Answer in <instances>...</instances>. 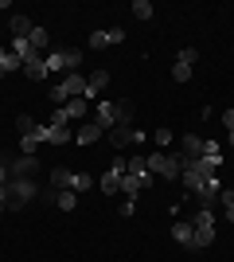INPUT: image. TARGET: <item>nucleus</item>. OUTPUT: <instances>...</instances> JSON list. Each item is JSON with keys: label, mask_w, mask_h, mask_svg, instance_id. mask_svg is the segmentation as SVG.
Returning a JSON list of instances; mask_svg holds the SVG:
<instances>
[{"label": "nucleus", "mask_w": 234, "mask_h": 262, "mask_svg": "<svg viewBox=\"0 0 234 262\" xmlns=\"http://www.w3.org/2000/svg\"><path fill=\"white\" fill-rule=\"evenodd\" d=\"M35 196H39V188H35L32 176H8V184H4V211L28 208Z\"/></svg>", "instance_id": "nucleus-1"}, {"label": "nucleus", "mask_w": 234, "mask_h": 262, "mask_svg": "<svg viewBox=\"0 0 234 262\" xmlns=\"http://www.w3.org/2000/svg\"><path fill=\"white\" fill-rule=\"evenodd\" d=\"M78 63H82V47H51V51L43 55L47 75H59V71H78Z\"/></svg>", "instance_id": "nucleus-2"}, {"label": "nucleus", "mask_w": 234, "mask_h": 262, "mask_svg": "<svg viewBox=\"0 0 234 262\" xmlns=\"http://www.w3.org/2000/svg\"><path fill=\"white\" fill-rule=\"evenodd\" d=\"M191 223H195V243H191V251L211 247V243H215V211H211V208H199Z\"/></svg>", "instance_id": "nucleus-3"}, {"label": "nucleus", "mask_w": 234, "mask_h": 262, "mask_svg": "<svg viewBox=\"0 0 234 262\" xmlns=\"http://www.w3.org/2000/svg\"><path fill=\"white\" fill-rule=\"evenodd\" d=\"M145 161H148V172H152V176L179 180V161H176V153H164V149H156V153H148Z\"/></svg>", "instance_id": "nucleus-4"}, {"label": "nucleus", "mask_w": 234, "mask_h": 262, "mask_svg": "<svg viewBox=\"0 0 234 262\" xmlns=\"http://www.w3.org/2000/svg\"><path fill=\"white\" fill-rule=\"evenodd\" d=\"M39 145H51V125H35L28 137H20V153L35 157V149H39Z\"/></svg>", "instance_id": "nucleus-5"}, {"label": "nucleus", "mask_w": 234, "mask_h": 262, "mask_svg": "<svg viewBox=\"0 0 234 262\" xmlns=\"http://www.w3.org/2000/svg\"><path fill=\"white\" fill-rule=\"evenodd\" d=\"M59 90L67 94V102L70 98H86V75H78V71H70L63 82H59Z\"/></svg>", "instance_id": "nucleus-6"}, {"label": "nucleus", "mask_w": 234, "mask_h": 262, "mask_svg": "<svg viewBox=\"0 0 234 262\" xmlns=\"http://www.w3.org/2000/svg\"><path fill=\"white\" fill-rule=\"evenodd\" d=\"M90 121H98L101 129L110 133L113 125H117V110H113V102H94V118Z\"/></svg>", "instance_id": "nucleus-7"}, {"label": "nucleus", "mask_w": 234, "mask_h": 262, "mask_svg": "<svg viewBox=\"0 0 234 262\" xmlns=\"http://www.w3.org/2000/svg\"><path fill=\"white\" fill-rule=\"evenodd\" d=\"M133 129H137V125H113L106 137L113 141V149H117V153H125V149H133Z\"/></svg>", "instance_id": "nucleus-8"}, {"label": "nucleus", "mask_w": 234, "mask_h": 262, "mask_svg": "<svg viewBox=\"0 0 234 262\" xmlns=\"http://www.w3.org/2000/svg\"><path fill=\"white\" fill-rule=\"evenodd\" d=\"M106 86H110V71H94V75L86 78V102H98Z\"/></svg>", "instance_id": "nucleus-9"}, {"label": "nucleus", "mask_w": 234, "mask_h": 262, "mask_svg": "<svg viewBox=\"0 0 234 262\" xmlns=\"http://www.w3.org/2000/svg\"><path fill=\"white\" fill-rule=\"evenodd\" d=\"M35 168H39V157H28V153H20L16 161L8 164V176H35Z\"/></svg>", "instance_id": "nucleus-10"}, {"label": "nucleus", "mask_w": 234, "mask_h": 262, "mask_svg": "<svg viewBox=\"0 0 234 262\" xmlns=\"http://www.w3.org/2000/svg\"><path fill=\"white\" fill-rule=\"evenodd\" d=\"M148 184H152V172H148V176H133V172H125V176H121V192H125V196H141Z\"/></svg>", "instance_id": "nucleus-11"}, {"label": "nucleus", "mask_w": 234, "mask_h": 262, "mask_svg": "<svg viewBox=\"0 0 234 262\" xmlns=\"http://www.w3.org/2000/svg\"><path fill=\"white\" fill-rule=\"evenodd\" d=\"M101 137H106V129H101L98 121H82V125H78V133H74L78 145H94V141H101Z\"/></svg>", "instance_id": "nucleus-12"}, {"label": "nucleus", "mask_w": 234, "mask_h": 262, "mask_svg": "<svg viewBox=\"0 0 234 262\" xmlns=\"http://www.w3.org/2000/svg\"><path fill=\"white\" fill-rule=\"evenodd\" d=\"M203 141L207 137H199V133H184L179 137V157H203Z\"/></svg>", "instance_id": "nucleus-13"}, {"label": "nucleus", "mask_w": 234, "mask_h": 262, "mask_svg": "<svg viewBox=\"0 0 234 262\" xmlns=\"http://www.w3.org/2000/svg\"><path fill=\"white\" fill-rule=\"evenodd\" d=\"M8 28H12V35H16V39H28V35L35 32L32 16H23V12H16V16H12V20H8Z\"/></svg>", "instance_id": "nucleus-14"}, {"label": "nucleus", "mask_w": 234, "mask_h": 262, "mask_svg": "<svg viewBox=\"0 0 234 262\" xmlns=\"http://www.w3.org/2000/svg\"><path fill=\"white\" fill-rule=\"evenodd\" d=\"M0 71H4V75H16V71H23V63L16 59L12 43H0Z\"/></svg>", "instance_id": "nucleus-15"}, {"label": "nucleus", "mask_w": 234, "mask_h": 262, "mask_svg": "<svg viewBox=\"0 0 234 262\" xmlns=\"http://www.w3.org/2000/svg\"><path fill=\"white\" fill-rule=\"evenodd\" d=\"M172 239H176L179 247H188V251H191V243H195V223H184V219H179L176 227H172Z\"/></svg>", "instance_id": "nucleus-16"}, {"label": "nucleus", "mask_w": 234, "mask_h": 262, "mask_svg": "<svg viewBox=\"0 0 234 262\" xmlns=\"http://www.w3.org/2000/svg\"><path fill=\"white\" fill-rule=\"evenodd\" d=\"M121 176H125V172L110 168V172H106V176L98 180V184H101V192H106V196H117V192H121Z\"/></svg>", "instance_id": "nucleus-17"}, {"label": "nucleus", "mask_w": 234, "mask_h": 262, "mask_svg": "<svg viewBox=\"0 0 234 262\" xmlns=\"http://www.w3.org/2000/svg\"><path fill=\"white\" fill-rule=\"evenodd\" d=\"M28 43H32L39 55H47V51H51V35H47V28H39V24H35V32L28 35Z\"/></svg>", "instance_id": "nucleus-18"}, {"label": "nucleus", "mask_w": 234, "mask_h": 262, "mask_svg": "<svg viewBox=\"0 0 234 262\" xmlns=\"http://www.w3.org/2000/svg\"><path fill=\"white\" fill-rule=\"evenodd\" d=\"M113 110H117V125H133V118H137V106H133L129 98L113 102Z\"/></svg>", "instance_id": "nucleus-19"}, {"label": "nucleus", "mask_w": 234, "mask_h": 262, "mask_svg": "<svg viewBox=\"0 0 234 262\" xmlns=\"http://www.w3.org/2000/svg\"><path fill=\"white\" fill-rule=\"evenodd\" d=\"M70 180H74V172H70V168H63V164H55V168H51V188H55V192L70 188Z\"/></svg>", "instance_id": "nucleus-20"}, {"label": "nucleus", "mask_w": 234, "mask_h": 262, "mask_svg": "<svg viewBox=\"0 0 234 262\" xmlns=\"http://www.w3.org/2000/svg\"><path fill=\"white\" fill-rule=\"evenodd\" d=\"M63 110H67V118H70V121H86V110H90V102H86V98H70Z\"/></svg>", "instance_id": "nucleus-21"}, {"label": "nucleus", "mask_w": 234, "mask_h": 262, "mask_svg": "<svg viewBox=\"0 0 234 262\" xmlns=\"http://www.w3.org/2000/svg\"><path fill=\"white\" fill-rule=\"evenodd\" d=\"M203 161H211L215 168L223 164V145L215 141V137H207V141H203Z\"/></svg>", "instance_id": "nucleus-22"}, {"label": "nucleus", "mask_w": 234, "mask_h": 262, "mask_svg": "<svg viewBox=\"0 0 234 262\" xmlns=\"http://www.w3.org/2000/svg\"><path fill=\"white\" fill-rule=\"evenodd\" d=\"M55 204H59V211H74V204H78V192L63 188V192H55Z\"/></svg>", "instance_id": "nucleus-23"}, {"label": "nucleus", "mask_w": 234, "mask_h": 262, "mask_svg": "<svg viewBox=\"0 0 234 262\" xmlns=\"http://www.w3.org/2000/svg\"><path fill=\"white\" fill-rule=\"evenodd\" d=\"M90 188H94L90 172H74V180H70V192H78V196H82V192H90Z\"/></svg>", "instance_id": "nucleus-24"}, {"label": "nucleus", "mask_w": 234, "mask_h": 262, "mask_svg": "<svg viewBox=\"0 0 234 262\" xmlns=\"http://www.w3.org/2000/svg\"><path fill=\"white\" fill-rule=\"evenodd\" d=\"M176 63H184V67H195V63H199V47H179Z\"/></svg>", "instance_id": "nucleus-25"}, {"label": "nucleus", "mask_w": 234, "mask_h": 262, "mask_svg": "<svg viewBox=\"0 0 234 262\" xmlns=\"http://www.w3.org/2000/svg\"><path fill=\"white\" fill-rule=\"evenodd\" d=\"M125 172H133V176H148V161H145L141 153L129 157V168H125Z\"/></svg>", "instance_id": "nucleus-26"}, {"label": "nucleus", "mask_w": 234, "mask_h": 262, "mask_svg": "<svg viewBox=\"0 0 234 262\" xmlns=\"http://www.w3.org/2000/svg\"><path fill=\"white\" fill-rule=\"evenodd\" d=\"M152 141H156V145H160V149H164V153H168V145L176 141V133H172V129H164V125H160V129L152 133Z\"/></svg>", "instance_id": "nucleus-27"}, {"label": "nucleus", "mask_w": 234, "mask_h": 262, "mask_svg": "<svg viewBox=\"0 0 234 262\" xmlns=\"http://www.w3.org/2000/svg\"><path fill=\"white\" fill-rule=\"evenodd\" d=\"M86 47H90V51H101V47H110V35H106V32H90Z\"/></svg>", "instance_id": "nucleus-28"}, {"label": "nucleus", "mask_w": 234, "mask_h": 262, "mask_svg": "<svg viewBox=\"0 0 234 262\" xmlns=\"http://www.w3.org/2000/svg\"><path fill=\"white\" fill-rule=\"evenodd\" d=\"M23 75L32 78V82H43V78H47V67L43 63H28V67H23Z\"/></svg>", "instance_id": "nucleus-29"}, {"label": "nucleus", "mask_w": 234, "mask_h": 262, "mask_svg": "<svg viewBox=\"0 0 234 262\" xmlns=\"http://www.w3.org/2000/svg\"><path fill=\"white\" fill-rule=\"evenodd\" d=\"M67 141H74L70 125H59V129H51V145H67Z\"/></svg>", "instance_id": "nucleus-30"}, {"label": "nucleus", "mask_w": 234, "mask_h": 262, "mask_svg": "<svg viewBox=\"0 0 234 262\" xmlns=\"http://www.w3.org/2000/svg\"><path fill=\"white\" fill-rule=\"evenodd\" d=\"M133 16L137 20H152V4L148 0H133Z\"/></svg>", "instance_id": "nucleus-31"}, {"label": "nucleus", "mask_w": 234, "mask_h": 262, "mask_svg": "<svg viewBox=\"0 0 234 262\" xmlns=\"http://www.w3.org/2000/svg\"><path fill=\"white\" fill-rule=\"evenodd\" d=\"M16 129H20V137H28V133L35 129V118L32 114H20V118H16Z\"/></svg>", "instance_id": "nucleus-32"}, {"label": "nucleus", "mask_w": 234, "mask_h": 262, "mask_svg": "<svg viewBox=\"0 0 234 262\" xmlns=\"http://www.w3.org/2000/svg\"><path fill=\"white\" fill-rule=\"evenodd\" d=\"M47 125H51V129H59V125H70V118H67V110L59 106V110H55V118L47 121Z\"/></svg>", "instance_id": "nucleus-33"}, {"label": "nucleus", "mask_w": 234, "mask_h": 262, "mask_svg": "<svg viewBox=\"0 0 234 262\" xmlns=\"http://www.w3.org/2000/svg\"><path fill=\"white\" fill-rule=\"evenodd\" d=\"M172 78H176V82H188V78H191V67L176 63V67H172Z\"/></svg>", "instance_id": "nucleus-34"}, {"label": "nucleus", "mask_w": 234, "mask_h": 262, "mask_svg": "<svg viewBox=\"0 0 234 262\" xmlns=\"http://www.w3.org/2000/svg\"><path fill=\"white\" fill-rule=\"evenodd\" d=\"M106 35H110V43H121V39H125L121 28H106Z\"/></svg>", "instance_id": "nucleus-35"}, {"label": "nucleus", "mask_w": 234, "mask_h": 262, "mask_svg": "<svg viewBox=\"0 0 234 262\" xmlns=\"http://www.w3.org/2000/svg\"><path fill=\"white\" fill-rule=\"evenodd\" d=\"M223 125H226V133H234V110H223Z\"/></svg>", "instance_id": "nucleus-36"}, {"label": "nucleus", "mask_w": 234, "mask_h": 262, "mask_svg": "<svg viewBox=\"0 0 234 262\" xmlns=\"http://www.w3.org/2000/svg\"><path fill=\"white\" fill-rule=\"evenodd\" d=\"M226 145H230V149H234V133H226Z\"/></svg>", "instance_id": "nucleus-37"}, {"label": "nucleus", "mask_w": 234, "mask_h": 262, "mask_svg": "<svg viewBox=\"0 0 234 262\" xmlns=\"http://www.w3.org/2000/svg\"><path fill=\"white\" fill-rule=\"evenodd\" d=\"M4 8H8V0H0V12H4Z\"/></svg>", "instance_id": "nucleus-38"}, {"label": "nucleus", "mask_w": 234, "mask_h": 262, "mask_svg": "<svg viewBox=\"0 0 234 262\" xmlns=\"http://www.w3.org/2000/svg\"><path fill=\"white\" fill-rule=\"evenodd\" d=\"M0 82H4V71H0Z\"/></svg>", "instance_id": "nucleus-39"}]
</instances>
